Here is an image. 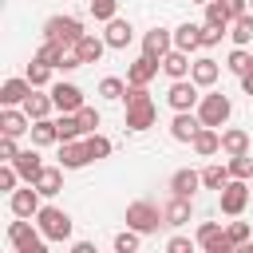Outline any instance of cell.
<instances>
[{"instance_id": "cell-1", "label": "cell", "mask_w": 253, "mask_h": 253, "mask_svg": "<svg viewBox=\"0 0 253 253\" xmlns=\"http://www.w3.org/2000/svg\"><path fill=\"white\" fill-rule=\"evenodd\" d=\"M8 245L16 249V253H47V237H43V229L40 225H32V217H16L12 225H8Z\"/></svg>"}, {"instance_id": "cell-2", "label": "cell", "mask_w": 253, "mask_h": 253, "mask_svg": "<svg viewBox=\"0 0 253 253\" xmlns=\"http://www.w3.org/2000/svg\"><path fill=\"white\" fill-rule=\"evenodd\" d=\"M36 225H40V229H43V237H47V241H55V245H63V241L71 237V213H67V210H59V206H40Z\"/></svg>"}, {"instance_id": "cell-3", "label": "cell", "mask_w": 253, "mask_h": 253, "mask_svg": "<svg viewBox=\"0 0 253 253\" xmlns=\"http://www.w3.org/2000/svg\"><path fill=\"white\" fill-rule=\"evenodd\" d=\"M249 194H253V186H249L245 178H229V182L217 190V206H221V213H225V217H241L245 206H249Z\"/></svg>"}, {"instance_id": "cell-4", "label": "cell", "mask_w": 253, "mask_h": 253, "mask_svg": "<svg viewBox=\"0 0 253 253\" xmlns=\"http://www.w3.org/2000/svg\"><path fill=\"white\" fill-rule=\"evenodd\" d=\"M229 115H233V103H229V95H221V91H210V95H202V103H198V119L206 123V126H225L229 123Z\"/></svg>"}, {"instance_id": "cell-5", "label": "cell", "mask_w": 253, "mask_h": 253, "mask_svg": "<svg viewBox=\"0 0 253 253\" xmlns=\"http://www.w3.org/2000/svg\"><path fill=\"white\" fill-rule=\"evenodd\" d=\"M126 225L146 237V233H158V225H166V217H162V210L154 202H130L126 206Z\"/></svg>"}, {"instance_id": "cell-6", "label": "cell", "mask_w": 253, "mask_h": 253, "mask_svg": "<svg viewBox=\"0 0 253 253\" xmlns=\"http://www.w3.org/2000/svg\"><path fill=\"white\" fill-rule=\"evenodd\" d=\"M79 36H83V20H79V16H51V20L43 24V40H55V43H63V47H75Z\"/></svg>"}, {"instance_id": "cell-7", "label": "cell", "mask_w": 253, "mask_h": 253, "mask_svg": "<svg viewBox=\"0 0 253 253\" xmlns=\"http://www.w3.org/2000/svg\"><path fill=\"white\" fill-rule=\"evenodd\" d=\"M154 123H158V107H154V99H134V103H126V115H123V126H126V130L142 134V130H150Z\"/></svg>"}, {"instance_id": "cell-8", "label": "cell", "mask_w": 253, "mask_h": 253, "mask_svg": "<svg viewBox=\"0 0 253 253\" xmlns=\"http://www.w3.org/2000/svg\"><path fill=\"white\" fill-rule=\"evenodd\" d=\"M194 241H198V245H202L206 253H233V249H237V245L229 241V233L221 229V221H202V225H198V237H194Z\"/></svg>"}, {"instance_id": "cell-9", "label": "cell", "mask_w": 253, "mask_h": 253, "mask_svg": "<svg viewBox=\"0 0 253 253\" xmlns=\"http://www.w3.org/2000/svg\"><path fill=\"white\" fill-rule=\"evenodd\" d=\"M166 103L174 107V111H198V103H202V95H198V83L186 75V79H174L170 83V91H166Z\"/></svg>"}, {"instance_id": "cell-10", "label": "cell", "mask_w": 253, "mask_h": 253, "mask_svg": "<svg viewBox=\"0 0 253 253\" xmlns=\"http://www.w3.org/2000/svg\"><path fill=\"white\" fill-rule=\"evenodd\" d=\"M40 190H36V182H28L24 190H12L8 194V210H12V217H36L40 213Z\"/></svg>"}, {"instance_id": "cell-11", "label": "cell", "mask_w": 253, "mask_h": 253, "mask_svg": "<svg viewBox=\"0 0 253 253\" xmlns=\"http://www.w3.org/2000/svg\"><path fill=\"white\" fill-rule=\"evenodd\" d=\"M206 123L198 119V111H174V119H170V138L174 142H194V134L202 130Z\"/></svg>"}, {"instance_id": "cell-12", "label": "cell", "mask_w": 253, "mask_h": 253, "mask_svg": "<svg viewBox=\"0 0 253 253\" xmlns=\"http://www.w3.org/2000/svg\"><path fill=\"white\" fill-rule=\"evenodd\" d=\"M28 130H32V115H28L24 107H4V111H0V134L20 138V134H28Z\"/></svg>"}, {"instance_id": "cell-13", "label": "cell", "mask_w": 253, "mask_h": 253, "mask_svg": "<svg viewBox=\"0 0 253 253\" xmlns=\"http://www.w3.org/2000/svg\"><path fill=\"white\" fill-rule=\"evenodd\" d=\"M87 162H91V154H87V142H83V138L59 142V166H63V170H83Z\"/></svg>"}, {"instance_id": "cell-14", "label": "cell", "mask_w": 253, "mask_h": 253, "mask_svg": "<svg viewBox=\"0 0 253 253\" xmlns=\"http://www.w3.org/2000/svg\"><path fill=\"white\" fill-rule=\"evenodd\" d=\"M190 213H194V198H182V194H170V202L162 206V217H166V225H186L190 221Z\"/></svg>"}, {"instance_id": "cell-15", "label": "cell", "mask_w": 253, "mask_h": 253, "mask_svg": "<svg viewBox=\"0 0 253 253\" xmlns=\"http://www.w3.org/2000/svg\"><path fill=\"white\" fill-rule=\"evenodd\" d=\"M103 40H107V47L123 51V47H126V43L134 40V28H130V20H123V16L107 20V32H103Z\"/></svg>"}, {"instance_id": "cell-16", "label": "cell", "mask_w": 253, "mask_h": 253, "mask_svg": "<svg viewBox=\"0 0 253 253\" xmlns=\"http://www.w3.org/2000/svg\"><path fill=\"white\" fill-rule=\"evenodd\" d=\"M170 47H174V32H166V28H150V32L142 36V55H154V59H162Z\"/></svg>"}, {"instance_id": "cell-17", "label": "cell", "mask_w": 253, "mask_h": 253, "mask_svg": "<svg viewBox=\"0 0 253 253\" xmlns=\"http://www.w3.org/2000/svg\"><path fill=\"white\" fill-rule=\"evenodd\" d=\"M71 51L79 55V63H99V59H103V51H107V40H103V36L83 32V36H79V43H75Z\"/></svg>"}, {"instance_id": "cell-18", "label": "cell", "mask_w": 253, "mask_h": 253, "mask_svg": "<svg viewBox=\"0 0 253 253\" xmlns=\"http://www.w3.org/2000/svg\"><path fill=\"white\" fill-rule=\"evenodd\" d=\"M158 67H162V59H154V55H138L130 67H126V83H150L154 75H158Z\"/></svg>"}, {"instance_id": "cell-19", "label": "cell", "mask_w": 253, "mask_h": 253, "mask_svg": "<svg viewBox=\"0 0 253 253\" xmlns=\"http://www.w3.org/2000/svg\"><path fill=\"white\" fill-rule=\"evenodd\" d=\"M36 87L28 83V75L24 79H4V87H0V103L4 107H24V99L32 95Z\"/></svg>"}, {"instance_id": "cell-20", "label": "cell", "mask_w": 253, "mask_h": 253, "mask_svg": "<svg viewBox=\"0 0 253 253\" xmlns=\"http://www.w3.org/2000/svg\"><path fill=\"white\" fill-rule=\"evenodd\" d=\"M51 99H55V111H79L83 107V91L75 83H51Z\"/></svg>"}, {"instance_id": "cell-21", "label": "cell", "mask_w": 253, "mask_h": 253, "mask_svg": "<svg viewBox=\"0 0 253 253\" xmlns=\"http://www.w3.org/2000/svg\"><path fill=\"white\" fill-rule=\"evenodd\" d=\"M202 186V170H190V166H182V170H174L170 174V194H182V198H194V190Z\"/></svg>"}, {"instance_id": "cell-22", "label": "cell", "mask_w": 253, "mask_h": 253, "mask_svg": "<svg viewBox=\"0 0 253 253\" xmlns=\"http://www.w3.org/2000/svg\"><path fill=\"white\" fill-rule=\"evenodd\" d=\"M174 47L194 55V51L202 47V24H190V20H186V24H178V28H174Z\"/></svg>"}, {"instance_id": "cell-23", "label": "cell", "mask_w": 253, "mask_h": 253, "mask_svg": "<svg viewBox=\"0 0 253 253\" xmlns=\"http://www.w3.org/2000/svg\"><path fill=\"white\" fill-rule=\"evenodd\" d=\"M190 67H194L190 51H178V47H170V51L162 55V71H166L170 79H186V75H190Z\"/></svg>"}, {"instance_id": "cell-24", "label": "cell", "mask_w": 253, "mask_h": 253, "mask_svg": "<svg viewBox=\"0 0 253 253\" xmlns=\"http://www.w3.org/2000/svg\"><path fill=\"white\" fill-rule=\"evenodd\" d=\"M12 166L20 170L24 182H36V178L43 174V162H40V150H36V146H32V150H20V154L12 158Z\"/></svg>"}, {"instance_id": "cell-25", "label": "cell", "mask_w": 253, "mask_h": 253, "mask_svg": "<svg viewBox=\"0 0 253 253\" xmlns=\"http://www.w3.org/2000/svg\"><path fill=\"white\" fill-rule=\"evenodd\" d=\"M217 75H221V67H217V59H210V55L194 59V67H190V79H194L198 87H213Z\"/></svg>"}, {"instance_id": "cell-26", "label": "cell", "mask_w": 253, "mask_h": 253, "mask_svg": "<svg viewBox=\"0 0 253 253\" xmlns=\"http://www.w3.org/2000/svg\"><path fill=\"white\" fill-rule=\"evenodd\" d=\"M32 146H51V142H59V126H55V119L47 115V119H32Z\"/></svg>"}, {"instance_id": "cell-27", "label": "cell", "mask_w": 253, "mask_h": 253, "mask_svg": "<svg viewBox=\"0 0 253 253\" xmlns=\"http://www.w3.org/2000/svg\"><path fill=\"white\" fill-rule=\"evenodd\" d=\"M194 154H202V158H210V154H217L221 150V130L217 126H202L198 134H194Z\"/></svg>"}, {"instance_id": "cell-28", "label": "cell", "mask_w": 253, "mask_h": 253, "mask_svg": "<svg viewBox=\"0 0 253 253\" xmlns=\"http://www.w3.org/2000/svg\"><path fill=\"white\" fill-rule=\"evenodd\" d=\"M24 111H28V115H32V119H47V115H51V111H55V99H51V91H47V95H43V91H40V87H36V91H32V95H28V99H24Z\"/></svg>"}, {"instance_id": "cell-29", "label": "cell", "mask_w": 253, "mask_h": 253, "mask_svg": "<svg viewBox=\"0 0 253 253\" xmlns=\"http://www.w3.org/2000/svg\"><path fill=\"white\" fill-rule=\"evenodd\" d=\"M36 190H40L43 198H55V194L63 190V166H43V174L36 178Z\"/></svg>"}, {"instance_id": "cell-30", "label": "cell", "mask_w": 253, "mask_h": 253, "mask_svg": "<svg viewBox=\"0 0 253 253\" xmlns=\"http://www.w3.org/2000/svg\"><path fill=\"white\" fill-rule=\"evenodd\" d=\"M229 40H233V47H249L253 43V12H245V16H237L229 24Z\"/></svg>"}, {"instance_id": "cell-31", "label": "cell", "mask_w": 253, "mask_h": 253, "mask_svg": "<svg viewBox=\"0 0 253 253\" xmlns=\"http://www.w3.org/2000/svg\"><path fill=\"white\" fill-rule=\"evenodd\" d=\"M55 126H59V142H71V138H83V123H79V115H75V111H59V119H55Z\"/></svg>"}, {"instance_id": "cell-32", "label": "cell", "mask_w": 253, "mask_h": 253, "mask_svg": "<svg viewBox=\"0 0 253 253\" xmlns=\"http://www.w3.org/2000/svg\"><path fill=\"white\" fill-rule=\"evenodd\" d=\"M221 150H225V154H245V150H249V130H241V126L221 130Z\"/></svg>"}, {"instance_id": "cell-33", "label": "cell", "mask_w": 253, "mask_h": 253, "mask_svg": "<svg viewBox=\"0 0 253 253\" xmlns=\"http://www.w3.org/2000/svg\"><path fill=\"white\" fill-rule=\"evenodd\" d=\"M229 178H233V174H229V162H225V166H221V162H210V166L202 170V186H206V190H221Z\"/></svg>"}, {"instance_id": "cell-34", "label": "cell", "mask_w": 253, "mask_h": 253, "mask_svg": "<svg viewBox=\"0 0 253 253\" xmlns=\"http://www.w3.org/2000/svg\"><path fill=\"white\" fill-rule=\"evenodd\" d=\"M67 51H71V47L55 43V40H43V43H40V51H36V59H40V63H47V67H59Z\"/></svg>"}, {"instance_id": "cell-35", "label": "cell", "mask_w": 253, "mask_h": 253, "mask_svg": "<svg viewBox=\"0 0 253 253\" xmlns=\"http://www.w3.org/2000/svg\"><path fill=\"white\" fill-rule=\"evenodd\" d=\"M83 142H87V154H91V162H103V158L115 150V146H111V138H107V134H99V130H95V134H83Z\"/></svg>"}, {"instance_id": "cell-36", "label": "cell", "mask_w": 253, "mask_h": 253, "mask_svg": "<svg viewBox=\"0 0 253 253\" xmlns=\"http://www.w3.org/2000/svg\"><path fill=\"white\" fill-rule=\"evenodd\" d=\"M202 8H206V24H217V28H229V24H233L225 0H210V4H202Z\"/></svg>"}, {"instance_id": "cell-37", "label": "cell", "mask_w": 253, "mask_h": 253, "mask_svg": "<svg viewBox=\"0 0 253 253\" xmlns=\"http://www.w3.org/2000/svg\"><path fill=\"white\" fill-rule=\"evenodd\" d=\"M225 71H233L237 79H241V75H249V71H253V55H249L245 47H233V51H229V59H225Z\"/></svg>"}, {"instance_id": "cell-38", "label": "cell", "mask_w": 253, "mask_h": 253, "mask_svg": "<svg viewBox=\"0 0 253 253\" xmlns=\"http://www.w3.org/2000/svg\"><path fill=\"white\" fill-rule=\"evenodd\" d=\"M51 71H55V67H47V63H40V59L32 55V63H28V83H32V87H47V83H51Z\"/></svg>"}, {"instance_id": "cell-39", "label": "cell", "mask_w": 253, "mask_h": 253, "mask_svg": "<svg viewBox=\"0 0 253 253\" xmlns=\"http://www.w3.org/2000/svg\"><path fill=\"white\" fill-rule=\"evenodd\" d=\"M99 95H103V99H107V103H119V99H123V95H126V83H123V79H119V75H107V79H103V83H99Z\"/></svg>"}, {"instance_id": "cell-40", "label": "cell", "mask_w": 253, "mask_h": 253, "mask_svg": "<svg viewBox=\"0 0 253 253\" xmlns=\"http://www.w3.org/2000/svg\"><path fill=\"white\" fill-rule=\"evenodd\" d=\"M138 241H142V233L126 225L123 233H115V241H111V245H115V253H134V249H138Z\"/></svg>"}, {"instance_id": "cell-41", "label": "cell", "mask_w": 253, "mask_h": 253, "mask_svg": "<svg viewBox=\"0 0 253 253\" xmlns=\"http://www.w3.org/2000/svg\"><path fill=\"white\" fill-rule=\"evenodd\" d=\"M229 174H233V178H245V182L253 178V158H249V150H245V154H229Z\"/></svg>"}, {"instance_id": "cell-42", "label": "cell", "mask_w": 253, "mask_h": 253, "mask_svg": "<svg viewBox=\"0 0 253 253\" xmlns=\"http://www.w3.org/2000/svg\"><path fill=\"white\" fill-rule=\"evenodd\" d=\"M87 8H91V16L103 20V24L119 16V0H87Z\"/></svg>"}, {"instance_id": "cell-43", "label": "cell", "mask_w": 253, "mask_h": 253, "mask_svg": "<svg viewBox=\"0 0 253 253\" xmlns=\"http://www.w3.org/2000/svg\"><path fill=\"white\" fill-rule=\"evenodd\" d=\"M75 115H79V123H83V134H95V130H99V123H103V119H99V111H95V107H87V103H83Z\"/></svg>"}, {"instance_id": "cell-44", "label": "cell", "mask_w": 253, "mask_h": 253, "mask_svg": "<svg viewBox=\"0 0 253 253\" xmlns=\"http://www.w3.org/2000/svg\"><path fill=\"white\" fill-rule=\"evenodd\" d=\"M16 182H24V178H20V170H16L12 162H4V166H0V194H12V190H16Z\"/></svg>"}, {"instance_id": "cell-45", "label": "cell", "mask_w": 253, "mask_h": 253, "mask_svg": "<svg viewBox=\"0 0 253 253\" xmlns=\"http://www.w3.org/2000/svg\"><path fill=\"white\" fill-rule=\"evenodd\" d=\"M225 233H229V241H233L237 249H241V245H249V237H253V229H249L245 221H229V225H225Z\"/></svg>"}, {"instance_id": "cell-46", "label": "cell", "mask_w": 253, "mask_h": 253, "mask_svg": "<svg viewBox=\"0 0 253 253\" xmlns=\"http://www.w3.org/2000/svg\"><path fill=\"white\" fill-rule=\"evenodd\" d=\"M221 36H229V28H217V24H202V47H217Z\"/></svg>"}, {"instance_id": "cell-47", "label": "cell", "mask_w": 253, "mask_h": 253, "mask_svg": "<svg viewBox=\"0 0 253 253\" xmlns=\"http://www.w3.org/2000/svg\"><path fill=\"white\" fill-rule=\"evenodd\" d=\"M20 154V146H16V138L12 134H0V162H12Z\"/></svg>"}, {"instance_id": "cell-48", "label": "cell", "mask_w": 253, "mask_h": 253, "mask_svg": "<svg viewBox=\"0 0 253 253\" xmlns=\"http://www.w3.org/2000/svg\"><path fill=\"white\" fill-rule=\"evenodd\" d=\"M190 249H194L190 237H170V241H166V253H190Z\"/></svg>"}, {"instance_id": "cell-49", "label": "cell", "mask_w": 253, "mask_h": 253, "mask_svg": "<svg viewBox=\"0 0 253 253\" xmlns=\"http://www.w3.org/2000/svg\"><path fill=\"white\" fill-rule=\"evenodd\" d=\"M225 4H229V16H233V20L249 12V0H225Z\"/></svg>"}, {"instance_id": "cell-50", "label": "cell", "mask_w": 253, "mask_h": 253, "mask_svg": "<svg viewBox=\"0 0 253 253\" xmlns=\"http://www.w3.org/2000/svg\"><path fill=\"white\" fill-rule=\"evenodd\" d=\"M71 253H95V245H91V241H75V245H71Z\"/></svg>"}, {"instance_id": "cell-51", "label": "cell", "mask_w": 253, "mask_h": 253, "mask_svg": "<svg viewBox=\"0 0 253 253\" xmlns=\"http://www.w3.org/2000/svg\"><path fill=\"white\" fill-rule=\"evenodd\" d=\"M241 91H245V95H253V71H249V75H241Z\"/></svg>"}, {"instance_id": "cell-52", "label": "cell", "mask_w": 253, "mask_h": 253, "mask_svg": "<svg viewBox=\"0 0 253 253\" xmlns=\"http://www.w3.org/2000/svg\"><path fill=\"white\" fill-rule=\"evenodd\" d=\"M194 4H210V0H194Z\"/></svg>"}, {"instance_id": "cell-53", "label": "cell", "mask_w": 253, "mask_h": 253, "mask_svg": "<svg viewBox=\"0 0 253 253\" xmlns=\"http://www.w3.org/2000/svg\"><path fill=\"white\" fill-rule=\"evenodd\" d=\"M249 12H253V0H249Z\"/></svg>"}, {"instance_id": "cell-54", "label": "cell", "mask_w": 253, "mask_h": 253, "mask_svg": "<svg viewBox=\"0 0 253 253\" xmlns=\"http://www.w3.org/2000/svg\"><path fill=\"white\" fill-rule=\"evenodd\" d=\"M249 186H253V178H249Z\"/></svg>"}]
</instances>
